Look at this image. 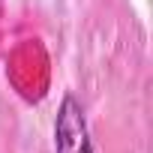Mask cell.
Returning <instances> with one entry per match:
<instances>
[{
  "label": "cell",
  "mask_w": 153,
  "mask_h": 153,
  "mask_svg": "<svg viewBox=\"0 0 153 153\" xmlns=\"http://www.w3.org/2000/svg\"><path fill=\"white\" fill-rule=\"evenodd\" d=\"M54 153H93L84 105L72 93L60 99V108L54 117Z\"/></svg>",
  "instance_id": "1"
}]
</instances>
